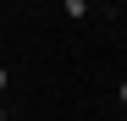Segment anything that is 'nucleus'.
Here are the masks:
<instances>
[{
  "label": "nucleus",
  "mask_w": 127,
  "mask_h": 121,
  "mask_svg": "<svg viewBox=\"0 0 127 121\" xmlns=\"http://www.w3.org/2000/svg\"><path fill=\"white\" fill-rule=\"evenodd\" d=\"M0 88H6V66H0Z\"/></svg>",
  "instance_id": "obj_1"
},
{
  "label": "nucleus",
  "mask_w": 127,
  "mask_h": 121,
  "mask_svg": "<svg viewBox=\"0 0 127 121\" xmlns=\"http://www.w3.org/2000/svg\"><path fill=\"white\" fill-rule=\"evenodd\" d=\"M122 99H127V83H122Z\"/></svg>",
  "instance_id": "obj_2"
},
{
  "label": "nucleus",
  "mask_w": 127,
  "mask_h": 121,
  "mask_svg": "<svg viewBox=\"0 0 127 121\" xmlns=\"http://www.w3.org/2000/svg\"><path fill=\"white\" fill-rule=\"evenodd\" d=\"M0 121H6V110H0Z\"/></svg>",
  "instance_id": "obj_3"
}]
</instances>
